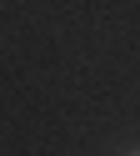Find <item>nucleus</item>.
<instances>
[{"label":"nucleus","mask_w":140,"mask_h":156,"mask_svg":"<svg viewBox=\"0 0 140 156\" xmlns=\"http://www.w3.org/2000/svg\"><path fill=\"white\" fill-rule=\"evenodd\" d=\"M130 156H140V151H130Z\"/></svg>","instance_id":"1"}]
</instances>
